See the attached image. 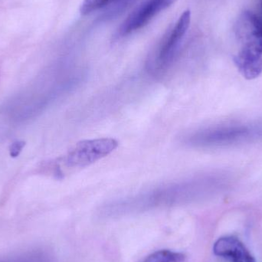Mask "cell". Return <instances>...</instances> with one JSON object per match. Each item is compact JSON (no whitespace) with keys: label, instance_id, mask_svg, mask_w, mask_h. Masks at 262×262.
<instances>
[{"label":"cell","instance_id":"6da1fadb","mask_svg":"<svg viewBox=\"0 0 262 262\" xmlns=\"http://www.w3.org/2000/svg\"><path fill=\"white\" fill-rule=\"evenodd\" d=\"M235 38L240 50L234 58L262 60V21L250 11H244L235 26Z\"/></svg>","mask_w":262,"mask_h":262},{"label":"cell","instance_id":"7a4b0ae2","mask_svg":"<svg viewBox=\"0 0 262 262\" xmlns=\"http://www.w3.org/2000/svg\"><path fill=\"white\" fill-rule=\"evenodd\" d=\"M190 21L191 12L186 10L177 20L167 36L165 37L150 62L148 64V69L152 75H162L173 62L182 41L190 26Z\"/></svg>","mask_w":262,"mask_h":262},{"label":"cell","instance_id":"3957f363","mask_svg":"<svg viewBox=\"0 0 262 262\" xmlns=\"http://www.w3.org/2000/svg\"><path fill=\"white\" fill-rule=\"evenodd\" d=\"M118 141L115 139H92L77 143L64 159L69 167L83 168L110 155L118 148Z\"/></svg>","mask_w":262,"mask_h":262},{"label":"cell","instance_id":"277c9868","mask_svg":"<svg viewBox=\"0 0 262 262\" xmlns=\"http://www.w3.org/2000/svg\"><path fill=\"white\" fill-rule=\"evenodd\" d=\"M176 1L177 0H145L120 26L118 37L126 36L141 29Z\"/></svg>","mask_w":262,"mask_h":262},{"label":"cell","instance_id":"5b68a950","mask_svg":"<svg viewBox=\"0 0 262 262\" xmlns=\"http://www.w3.org/2000/svg\"><path fill=\"white\" fill-rule=\"evenodd\" d=\"M215 255L232 262H256L253 255L238 238L232 236L219 238L213 246Z\"/></svg>","mask_w":262,"mask_h":262},{"label":"cell","instance_id":"8992f818","mask_svg":"<svg viewBox=\"0 0 262 262\" xmlns=\"http://www.w3.org/2000/svg\"><path fill=\"white\" fill-rule=\"evenodd\" d=\"M185 255L169 250H160L154 252L143 262H183Z\"/></svg>","mask_w":262,"mask_h":262},{"label":"cell","instance_id":"52a82bcc","mask_svg":"<svg viewBox=\"0 0 262 262\" xmlns=\"http://www.w3.org/2000/svg\"><path fill=\"white\" fill-rule=\"evenodd\" d=\"M118 0H84L80 7L81 15H88Z\"/></svg>","mask_w":262,"mask_h":262},{"label":"cell","instance_id":"ba28073f","mask_svg":"<svg viewBox=\"0 0 262 262\" xmlns=\"http://www.w3.org/2000/svg\"><path fill=\"white\" fill-rule=\"evenodd\" d=\"M25 142L16 141L12 143L10 147H9V154L12 157H16L19 155L21 151L23 150V147L25 146Z\"/></svg>","mask_w":262,"mask_h":262},{"label":"cell","instance_id":"9c48e42d","mask_svg":"<svg viewBox=\"0 0 262 262\" xmlns=\"http://www.w3.org/2000/svg\"><path fill=\"white\" fill-rule=\"evenodd\" d=\"M261 21H262V0L261 1Z\"/></svg>","mask_w":262,"mask_h":262}]
</instances>
